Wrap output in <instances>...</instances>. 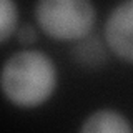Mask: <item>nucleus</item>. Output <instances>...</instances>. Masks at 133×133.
Wrapping results in <instances>:
<instances>
[{"mask_svg": "<svg viewBox=\"0 0 133 133\" xmlns=\"http://www.w3.org/2000/svg\"><path fill=\"white\" fill-rule=\"evenodd\" d=\"M17 23H18L17 3L10 0H2L0 2V38L2 42H7L8 37L17 32Z\"/></svg>", "mask_w": 133, "mask_h": 133, "instance_id": "6", "label": "nucleus"}, {"mask_svg": "<svg viewBox=\"0 0 133 133\" xmlns=\"http://www.w3.org/2000/svg\"><path fill=\"white\" fill-rule=\"evenodd\" d=\"M15 33H17V38L22 42V43H32V42H35V38H37L35 27H33L32 23H25L22 27H18Z\"/></svg>", "mask_w": 133, "mask_h": 133, "instance_id": "7", "label": "nucleus"}, {"mask_svg": "<svg viewBox=\"0 0 133 133\" xmlns=\"http://www.w3.org/2000/svg\"><path fill=\"white\" fill-rule=\"evenodd\" d=\"M57 87V66L40 50H20L2 68V90L15 107L33 108L45 103Z\"/></svg>", "mask_w": 133, "mask_h": 133, "instance_id": "1", "label": "nucleus"}, {"mask_svg": "<svg viewBox=\"0 0 133 133\" xmlns=\"http://www.w3.org/2000/svg\"><path fill=\"white\" fill-rule=\"evenodd\" d=\"M37 25L57 40H82L91 33L97 10L87 0H42L35 5Z\"/></svg>", "mask_w": 133, "mask_h": 133, "instance_id": "2", "label": "nucleus"}, {"mask_svg": "<svg viewBox=\"0 0 133 133\" xmlns=\"http://www.w3.org/2000/svg\"><path fill=\"white\" fill-rule=\"evenodd\" d=\"M105 42L116 57L133 63V0L110 12L105 22Z\"/></svg>", "mask_w": 133, "mask_h": 133, "instance_id": "3", "label": "nucleus"}, {"mask_svg": "<svg viewBox=\"0 0 133 133\" xmlns=\"http://www.w3.org/2000/svg\"><path fill=\"white\" fill-rule=\"evenodd\" d=\"M80 133H133L128 118L113 108H100L83 120Z\"/></svg>", "mask_w": 133, "mask_h": 133, "instance_id": "4", "label": "nucleus"}, {"mask_svg": "<svg viewBox=\"0 0 133 133\" xmlns=\"http://www.w3.org/2000/svg\"><path fill=\"white\" fill-rule=\"evenodd\" d=\"M72 58L83 68H102L108 62V45L98 35H87L72 48Z\"/></svg>", "mask_w": 133, "mask_h": 133, "instance_id": "5", "label": "nucleus"}]
</instances>
